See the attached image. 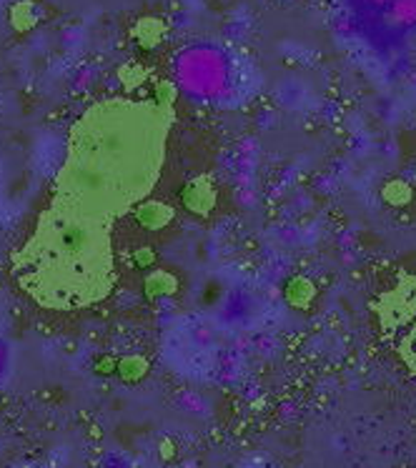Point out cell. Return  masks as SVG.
I'll return each instance as SVG.
<instances>
[{
    "mask_svg": "<svg viewBox=\"0 0 416 468\" xmlns=\"http://www.w3.org/2000/svg\"><path fill=\"white\" fill-rule=\"evenodd\" d=\"M389 3H391V0H358L361 10H367V13H374V16H381V13L387 10Z\"/></svg>",
    "mask_w": 416,
    "mask_h": 468,
    "instance_id": "3957f363",
    "label": "cell"
},
{
    "mask_svg": "<svg viewBox=\"0 0 416 468\" xmlns=\"http://www.w3.org/2000/svg\"><path fill=\"white\" fill-rule=\"evenodd\" d=\"M381 26L394 36H407L416 30V0H391L379 16Z\"/></svg>",
    "mask_w": 416,
    "mask_h": 468,
    "instance_id": "7a4b0ae2",
    "label": "cell"
},
{
    "mask_svg": "<svg viewBox=\"0 0 416 468\" xmlns=\"http://www.w3.org/2000/svg\"><path fill=\"white\" fill-rule=\"evenodd\" d=\"M236 63L219 43H188L174 58V80L196 103H229L236 93Z\"/></svg>",
    "mask_w": 416,
    "mask_h": 468,
    "instance_id": "6da1fadb",
    "label": "cell"
}]
</instances>
